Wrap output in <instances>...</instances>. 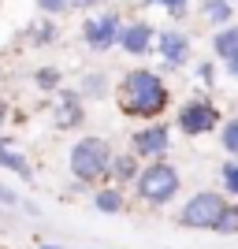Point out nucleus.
<instances>
[{
    "label": "nucleus",
    "mask_w": 238,
    "mask_h": 249,
    "mask_svg": "<svg viewBox=\"0 0 238 249\" xmlns=\"http://www.w3.org/2000/svg\"><path fill=\"white\" fill-rule=\"evenodd\" d=\"M201 78H205V82L212 86V78H216V71H212V63H201Z\"/></svg>",
    "instance_id": "obj_25"
},
{
    "label": "nucleus",
    "mask_w": 238,
    "mask_h": 249,
    "mask_svg": "<svg viewBox=\"0 0 238 249\" xmlns=\"http://www.w3.org/2000/svg\"><path fill=\"white\" fill-rule=\"evenodd\" d=\"M82 93H90V97H104V93H108V78H104V74H86Z\"/></svg>",
    "instance_id": "obj_17"
},
{
    "label": "nucleus",
    "mask_w": 238,
    "mask_h": 249,
    "mask_svg": "<svg viewBox=\"0 0 238 249\" xmlns=\"http://www.w3.org/2000/svg\"><path fill=\"white\" fill-rule=\"evenodd\" d=\"M223 149H227V153H235L238 156V119H231V123H223Z\"/></svg>",
    "instance_id": "obj_19"
},
{
    "label": "nucleus",
    "mask_w": 238,
    "mask_h": 249,
    "mask_svg": "<svg viewBox=\"0 0 238 249\" xmlns=\"http://www.w3.org/2000/svg\"><path fill=\"white\" fill-rule=\"evenodd\" d=\"M138 153H123V156H115L112 160V178L115 182H138V160H134Z\"/></svg>",
    "instance_id": "obj_13"
},
{
    "label": "nucleus",
    "mask_w": 238,
    "mask_h": 249,
    "mask_svg": "<svg viewBox=\"0 0 238 249\" xmlns=\"http://www.w3.org/2000/svg\"><path fill=\"white\" fill-rule=\"evenodd\" d=\"M153 26L149 22H130V26H123V37H119V49L130 52V56H145V52L153 49Z\"/></svg>",
    "instance_id": "obj_9"
},
{
    "label": "nucleus",
    "mask_w": 238,
    "mask_h": 249,
    "mask_svg": "<svg viewBox=\"0 0 238 249\" xmlns=\"http://www.w3.org/2000/svg\"><path fill=\"white\" fill-rule=\"evenodd\" d=\"M4 115H8V108H4V104H0V123H4Z\"/></svg>",
    "instance_id": "obj_28"
},
{
    "label": "nucleus",
    "mask_w": 238,
    "mask_h": 249,
    "mask_svg": "<svg viewBox=\"0 0 238 249\" xmlns=\"http://www.w3.org/2000/svg\"><path fill=\"white\" fill-rule=\"evenodd\" d=\"M82 37L93 52H108L123 37V22H119V15H97V19H90L82 26Z\"/></svg>",
    "instance_id": "obj_6"
},
{
    "label": "nucleus",
    "mask_w": 238,
    "mask_h": 249,
    "mask_svg": "<svg viewBox=\"0 0 238 249\" xmlns=\"http://www.w3.org/2000/svg\"><path fill=\"white\" fill-rule=\"evenodd\" d=\"M82 123V104L74 89H60V101H56V126H78Z\"/></svg>",
    "instance_id": "obj_10"
},
{
    "label": "nucleus",
    "mask_w": 238,
    "mask_h": 249,
    "mask_svg": "<svg viewBox=\"0 0 238 249\" xmlns=\"http://www.w3.org/2000/svg\"><path fill=\"white\" fill-rule=\"evenodd\" d=\"M112 145L104 142V138L97 134H86L74 142L71 149V175L78 178V182H101L108 171H112Z\"/></svg>",
    "instance_id": "obj_2"
},
{
    "label": "nucleus",
    "mask_w": 238,
    "mask_h": 249,
    "mask_svg": "<svg viewBox=\"0 0 238 249\" xmlns=\"http://www.w3.org/2000/svg\"><path fill=\"white\" fill-rule=\"evenodd\" d=\"M223 208H227V201H223V194H216V190H201V194H194V197L183 205V212H179V223L183 227H197V231H216L220 216H223Z\"/></svg>",
    "instance_id": "obj_4"
},
{
    "label": "nucleus",
    "mask_w": 238,
    "mask_h": 249,
    "mask_svg": "<svg viewBox=\"0 0 238 249\" xmlns=\"http://www.w3.org/2000/svg\"><path fill=\"white\" fill-rule=\"evenodd\" d=\"M201 11H205V19H208V22L223 26V22L235 15V0H205V4H201Z\"/></svg>",
    "instance_id": "obj_15"
},
{
    "label": "nucleus",
    "mask_w": 238,
    "mask_h": 249,
    "mask_svg": "<svg viewBox=\"0 0 238 249\" xmlns=\"http://www.w3.org/2000/svg\"><path fill=\"white\" fill-rule=\"evenodd\" d=\"M37 86H41V89H56V86H60V71H56V67H41V71H37Z\"/></svg>",
    "instance_id": "obj_20"
},
{
    "label": "nucleus",
    "mask_w": 238,
    "mask_h": 249,
    "mask_svg": "<svg viewBox=\"0 0 238 249\" xmlns=\"http://www.w3.org/2000/svg\"><path fill=\"white\" fill-rule=\"evenodd\" d=\"M37 8H41V11H49V15H56V11L71 8V0H37Z\"/></svg>",
    "instance_id": "obj_23"
},
{
    "label": "nucleus",
    "mask_w": 238,
    "mask_h": 249,
    "mask_svg": "<svg viewBox=\"0 0 238 249\" xmlns=\"http://www.w3.org/2000/svg\"><path fill=\"white\" fill-rule=\"evenodd\" d=\"M216 231H220V234H238V205H227V208H223V216H220Z\"/></svg>",
    "instance_id": "obj_16"
},
{
    "label": "nucleus",
    "mask_w": 238,
    "mask_h": 249,
    "mask_svg": "<svg viewBox=\"0 0 238 249\" xmlns=\"http://www.w3.org/2000/svg\"><path fill=\"white\" fill-rule=\"evenodd\" d=\"M167 149H171V130L160 123H153V126H145V130L134 134V153L145 156V160H160Z\"/></svg>",
    "instance_id": "obj_7"
},
{
    "label": "nucleus",
    "mask_w": 238,
    "mask_h": 249,
    "mask_svg": "<svg viewBox=\"0 0 238 249\" xmlns=\"http://www.w3.org/2000/svg\"><path fill=\"white\" fill-rule=\"evenodd\" d=\"M93 205H97V212L101 216H115V212H123V190L119 186H108V190H97L93 194Z\"/></svg>",
    "instance_id": "obj_12"
},
{
    "label": "nucleus",
    "mask_w": 238,
    "mask_h": 249,
    "mask_svg": "<svg viewBox=\"0 0 238 249\" xmlns=\"http://www.w3.org/2000/svg\"><path fill=\"white\" fill-rule=\"evenodd\" d=\"M0 205H19L15 190H11V186H4V182H0Z\"/></svg>",
    "instance_id": "obj_24"
},
{
    "label": "nucleus",
    "mask_w": 238,
    "mask_h": 249,
    "mask_svg": "<svg viewBox=\"0 0 238 249\" xmlns=\"http://www.w3.org/2000/svg\"><path fill=\"white\" fill-rule=\"evenodd\" d=\"M145 4H156V8H164L171 19H183V15H186V4H190V0H145Z\"/></svg>",
    "instance_id": "obj_18"
},
{
    "label": "nucleus",
    "mask_w": 238,
    "mask_h": 249,
    "mask_svg": "<svg viewBox=\"0 0 238 249\" xmlns=\"http://www.w3.org/2000/svg\"><path fill=\"white\" fill-rule=\"evenodd\" d=\"M223 186H227V194H235V197H238V164L223 167Z\"/></svg>",
    "instance_id": "obj_21"
},
{
    "label": "nucleus",
    "mask_w": 238,
    "mask_h": 249,
    "mask_svg": "<svg viewBox=\"0 0 238 249\" xmlns=\"http://www.w3.org/2000/svg\"><path fill=\"white\" fill-rule=\"evenodd\" d=\"M138 197L149 201V205H167V201L179 194V186H183V178H179V171L171 164H164V160H149V164L138 171Z\"/></svg>",
    "instance_id": "obj_3"
},
{
    "label": "nucleus",
    "mask_w": 238,
    "mask_h": 249,
    "mask_svg": "<svg viewBox=\"0 0 238 249\" xmlns=\"http://www.w3.org/2000/svg\"><path fill=\"white\" fill-rule=\"evenodd\" d=\"M227 71H231V74L238 78V56H231V60H227Z\"/></svg>",
    "instance_id": "obj_27"
},
{
    "label": "nucleus",
    "mask_w": 238,
    "mask_h": 249,
    "mask_svg": "<svg viewBox=\"0 0 238 249\" xmlns=\"http://www.w3.org/2000/svg\"><path fill=\"white\" fill-rule=\"evenodd\" d=\"M34 41H37V45L56 41V26H52V22H41V26H37V34H34Z\"/></svg>",
    "instance_id": "obj_22"
},
{
    "label": "nucleus",
    "mask_w": 238,
    "mask_h": 249,
    "mask_svg": "<svg viewBox=\"0 0 238 249\" xmlns=\"http://www.w3.org/2000/svg\"><path fill=\"white\" fill-rule=\"evenodd\" d=\"M156 45H160V56H164V67H167V71H179V67L190 60V37H186V34L164 30Z\"/></svg>",
    "instance_id": "obj_8"
},
{
    "label": "nucleus",
    "mask_w": 238,
    "mask_h": 249,
    "mask_svg": "<svg viewBox=\"0 0 238 249\" xmlns=\"http://www.w3.org/2000/svg\"><path fill=\"white\" fill-rule=\"evenodd\" d=\"M93 4H101V0H71V8H93Z\"/></svg>",
    "instance_id": "obj_26"
},
{
    "label": "nucleus",
    "mask_w": 238,
    "mask_h": 249,
    "mask_svg": "<svg viewBox=\"0 0 238 249\" xmlns=\"http://www.w3.org/2000/svg\"><path fill=\"white\" fill-rule=\"evenodd\" d=\"M212 49H216L220 60H231V56H238V26H223V30L212 37Z\"/></svg>",
    "instance_id": "obj_14"
},
{
    "label": "nucleus",
    "mask_w": 238,
    "mask_h": 249,
    "mask_svg": "<svg viewBox=\"0 0 238 249\" xmlns=\"http://www.w3.org/2000/svg\"><path fill=\"white\" fill-rule=\"evenodd\" d=\"M41 249H56V246H41Z\"/></svg>",
    "instance_id": "obj_29"
},
{
    "label": "nucleus",
    "mask_w": 238,
    "mask_h": 249,
    "mask_svg": "<svg viewBox=\"0 0 238 249\" xmlns=\"http://www.w3.org/2000/svg\"><path fill=\"white\" fill-rule=\"evenodd\" d=\"M167 86L164 78L149 67H134V71L123 74L119 82V104H123L127 115H138V119H156V115L167 108Z\"/></svg>",
    "instance_id": "obj_1"
},
{
    "label": "nucleus",
    "mask_w": 238,
    "mask_h": 249,
    "mask_svg": "<svg viewBox=\"0 0 238 249\" xmlns=\"http://www.w3.org/2000/svg\"><path fill=\"white\" fill-rule=\"evenodd\" d=\"M0 167H8V171H15V175H19V178H26V182L34 178V167L26 164V156H19L15 149L8 145V138H0Z\"/></svg>",
    "instance_id": "obj_11"
},
{
    "label": "nucleus",
    "mask_w": 238,
    "mask_h": 249,
    "mask_svg": "<svg viewBox=\"0 0 238 249\" xmlns=\"http://www.w3.org/2000/svg\"><path fill=\"white\" fill-rule=\"evenodd\" d=\"M216 123H220V112H216V104L205 101V97L186 101L183 108H179V130H183V134H190V138L216 130Z\"/></svg>",
    "instance_id": "obj_5"
}]
</instances>
